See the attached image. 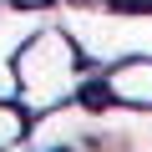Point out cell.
<instances>
[{"label": "cell", "instance_id": "cell-1", "mask_svg": "<svg viewBox=\"0 0 152 152\" xmlns=\"http://www.w3.org/2000/svg\"><path fill=\"white\" fill-rule=\"evenodd\" d=\"M10 76H15V107L26 117H41L51 107H66L71 96H81L86 76H91V61L81 56L76 36L46 15L10 56Z\"/></svg>", "mask_w": 152, "mask_h": 152}, {"label": "cell", "instance_id": "cell-2", "mask_svg": "<svg viewBox=\"0 0 152 152\" xmlns=\"http://www.w3.org/2000/svg\"><path fill=\"white\" fill-rule=\"evenodd\" d=\"M81 102L86 107H152V56H122V61H107L102 71L91 66Z\"/></svg>", "mask_w": 152, "mask_h": 152}, {"label": "cell", "instance_id": "cell-3", "mask_svg": "<svg viewBox=\"0 0 152 152\" xmlns=\"http://www.w3.org/2000/svg\"><path fill=\"white\" fill-rule=\"evenodd\" d=\"M26 127H31V117H26L15 102H0V152L15 147V142L26 137Z\"/></svg>", "mask_w": 152, "mask_h": 152}, {"label": "cell", "instance_id": "cell-4", "mask_svg": "<svg viewBox=\"0 0 152 152\" xmlns=\"http://www.w3.org/2000/svg\"><path fill=\"white\" fill-rule=\"evenodd\" d=\"M10 5H26V10H46L51 0H10Z\"/></svg>", "mask_w": 152, "mask_h": 152}]
</instances>
